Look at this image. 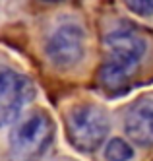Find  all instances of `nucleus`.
Wrapping results in <instances>:
<instances>
[{"label": "nucleus", "instance_id": "f257e3e1", "mask_svg": "<svg viewBox=\"0 0 153 161\" xmlns=\"http://www.w3.org/2000/svg\"><path fill=\"white\" fill-rule=\"evenodd\" d=\"M105 49L109 58L99 68L97 80L107 93H124L130 87L132 76L147 51V41L136 29L120 27L112 29L105 37Z\"/></svg>", "mask_w": 153, "mask_h": 161}, {"label": "nucleus", "instance_id": "f03ea898", "mask_svg": "<svg viewBox=\"0 0 153 161\" xmlns=\"http://www.w3.org/2000/svg\"><path fill=\"white\" fill-rule=\"evenodd\" d=\"M54 138V122L46 113L39 111L18 122L8 138L10 161H39Z\"/></svg>", "mask_w": 153, "mask_h": 161}, {"label": "nucleus", "instance_id": "7ed1b4c3", "mask_svg": "<svg viewBox=\"0 0 153 161\" xmlns=\"http://www.w3.org/2000/svg\"><path fill=\"white\" fill-rule=\"evenodd\" d=\"M66 134L68 140L78 152L91 153L109 134V120L97 105H76L66 114Z\"/></svg>", "mask_w": 153, "mask_h": 161}, {"label": "nucleus", "instance_id": "20e7f679", "mask_svg": "<svg viewBox=\"0 0 153 161\" xmlns=\"http://www.w3.org/2000/svg\"><path fill=\"white\" fill-rule=\"evenodd\" d=\"M35 97L33 82L16 70H0V126L14 122L23 107Z\"/></svg>", "mask_w": 153, "mask_h": 161}, {"label": "nucleus", "instance_id": "39448f33", "mask_svg": "<svg viewBox=\"0 0 153 161\" xmlns=\"http://www.w3.org/2000/svg\"><path fill=\"white\" fill-rule=\"evenodd\" d=\"M45 53L56 68H72L85 54V33L78 24H62L46 41Z\"/></svg>", "mask_w": 153, "mask_h": 161}, {"label": "nucleus", "instance_id": "423d86ee", "mask_svg": "<svg viewBox=\"0 0 153 161\" xmlns=\"http://www.w3.org/2000/svg\"><path fill=\"white\" fill-rule=\"evenodd\" d=\"M124 130L138 146H153V99H138L124 119Z\"/></svg>", "mask_w": 153, "mask_h": 161}, {"label": "nucleus", "instance_id": "0eeeda50", "mask_svg": "<svg viewBox=\"0 0 153 161\" xmlns=\"http://www.w3.org/2000/svg\"><path fill=\"white\" fill-rule=\"evenodd\" d=\"M132 157H134L132 146L120 138H112L105 147V159L107 161H130Z\"/></svg>", "mask_w": 153, "mask_h": 161}, {"label": "nucleus", "instance_id": "6e6552de", "mask_svg": "<svg viewBox=\"0 0 153 161\" xmlns=\"http://www.w3.org/2000/svg\"><path fill=\"white\" fill-rule=\"evenodd\" d=\"M122 2L136 16H142V18L153 16V0H122Z\"/></svg>", "mask_w": 153, "mask_h": 161}, {"label": "nucleus", "instance_id": "1a4fd4ad", "mask_svg": "<svg viewBox=\"0 0 153 161\" xmlns=\"http://www.w3.org/2000/svg\"><path fill=\"white\" fill-rule=\"evenodd\" d=\"M45 2H60V0H45Z\"/></svg>", "mask_w": 153, "mask_h": 161}]
</instances>
